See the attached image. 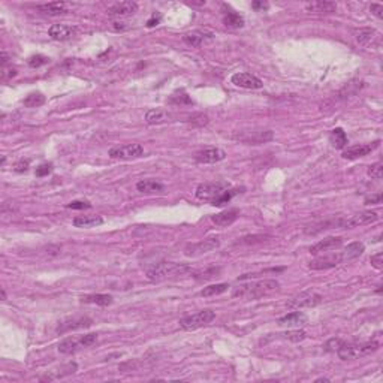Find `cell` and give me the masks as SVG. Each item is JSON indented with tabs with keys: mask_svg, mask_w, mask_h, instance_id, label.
<instances>
[{
	"mask_svg": "<svg viewBox=\"0 0 383 383\" xmlns=\"http://www.w3.org/2000/svg\"><path fill=\"white\" fill-rule=\"evenodd\" d=\"M241 190L244 189H234L226 181L202 183L196 187V198L214 207H222L228 204L235 195L241 193Z\"/></svg>",
	"mask_w": 383,
	"mask_h": 383,
	"instance_id": "6da1fadb",
	"label": "cell"
},
{
	"mask_svg": "<svg viewBox=\"0 0 383 383\" xmlns=\"http://www.w3.org/2000/svg\"><path fill=\"white\" fill-rule=\"evenodd\" d=\"M280 287L277 280H259L251 283L238 285L232 289V298H244V299H256L264 295H268Z\"/></svg>",
	"mask_w": 383,
	"mask_h": 383,
	"instance_id": "7a4b0ae2",
	"label": "cell"
},
{
	"mask_svg": "<svg viewBox=\"0 0 383 383\" xmlns=\"http://www.w3.org/2000/svg\"><path fill=\"white\" fill-rule=\"evenodd\" d=\"M190 268L184 264H175V262H159L147 270V277L153 282H160L165 279L184 276L189 273Z\"/></svg>",
	"mask_w": 383,
	"mask_h": 383,
	"instance_id": "3957f363",
	"label": "cell"
},
{
	"mask_svg": "<svg viewBox=\"0 0 383 383\" xmlns=\"http://www.w3.org/2000/svg\"><path fill=\"white\" fill-rule=\"evenodd\" d=\"M379 349L377 341H365V343H343V346L335 352L340 359L347 361V359H356L367 356Z\"/></svg>",
	"mask_w": 383,
	"mask_h": 383,
	"instance_id": "277c9868",
	"label": "cell"
},
{
	"mask_svg": "<svg viewBox=\"0 0 383 383\" xmlns=\"http://www.w3.org/2000/svg\"><path fill=\"white\" fill-rule=\"evenodd\" d=\"M214 319H216V313L213 310H201L198 313H193L190 316L183 317L178 324H180L181 330L193 331V330H198L201 327H205V325L211 324Z\"/></svg>",
	"mask_w": 383,
	"mask_h": 383,
	"instance_id": "5b68a950",
	"label": "cell"
},
{
	"mask_svg": "<svg viewBox=\"0 0 383 383\" xmlns=\"http://www.w3.org/2000/svg\"><path fill=\"white\" fill-rule=\"evenodd\" d=\"M379 219L377 213L374 211H364L359 214H355L352 217H346V219H338L334 220L335 228H344V229H350L355 226H364V225H370L373 222H376Z\"/></svg>",
	"mask_w": 383,
	"mask_h": 383,
	"instance_id": "8992f818",
	"label": "cell"
},
{
	"mask_svg": "<svg viewBox=\"0 0 383 383\" xmlns=\"http://www.w3.org/2000/svg\"><path fill=\"white\" fill-rule=\"evenodd\" d=\"M322 295L313 292V290H307V292H302L296 296H293L289 302H287V307L289 308H295V310H299V308H310V307H316L317 304L322 302Z\"/></svg>",
	"mask_w": 383,
	"mask_h": 383,
	"instance_id": "52a82bcc",
	"label": "cell"
},
{
	"mask_svg": "<svg viewBox=\"0 0 383 383\" xmlns=\"http://www.w3.org/2000/svg\"><path fill=\"white\" fill-rule=\"evenodd\" d=\"M109 157L111 159H118V160H131L141 157L144 154V148L141 144H126V145H118L109 150Z\"/></svg>",
	"mask_w": 383,
	"mask_h": 383,
	"instance_id": "ba28073f",
	"label": "cell"
},
{
	"mask_svg": "<svg viewBox=\"0 0 383 383\" xmlns=\"http://www.w3.org/2000/svg\"><path fill=\"white\" fill-rule=\"evenodd\" d=\"M220 247V239L217 237H213V238H207L199 241V242H195V244H189L186 245L184 248V254L189 256V258H196V256H201L204 253H208L211 250H216Z\"/></svg>",
	"mask_w": 383,
	"mask_h": 383,
	"instance_id": "9c48e42d",
	"label": "cell"
},
{
	"mask_svg": "<svg viewBox=\"0 0 383 383\" xmlns=\"http://www.w3.org/2000/svg\"><path fill=\"white\" fill-rule=\"evenodd\" d=\"M93 324V321L87 316H77V317H69L65 319L58 324V327L55 328L57 334H65L69 331H77V330H86L90 328Z\"/></svg>",
	"mask_w": 383,
	"mask_h": 383,
	"instance_id": "30bf717a",
	"label": "cell"
},
{
	"mask_svg": "<svg viewBox=\"0 0 383 383\" xmlns=\"http://www.w3.org/2000/svg\"><path fill=\"white\" fill-rule=\"evenodd\" d=\"M231 83L237 87L241 89H248V90H256V89H262L264 83L262 80H259L258 77L247 74V72H237L231 77Z\"/></svg>",
	"mask_w": 383,
	"mask_h": 383,
	"instance_id": "8fae6325",
	"label": "cell"
},
{
	"mask_svg": "<svg viewBox=\"0 0 383 383\" xmlns=\"http://www.w3.org/2000/svg\"><path fill=\"white\" fill-rule=\"evenodd\" d=\"M380 141H376L373 144H358V145H352V147H347L343 150V159H347V160H355V159H359V157H364L370 153H373L377 147H379Z\"/></svg>",
	"mask_w": 383,
	"mask_h": 383,
	"instance_id": "7c38bea8",
	"label": "cell"
},
{
	"mask_svg": "<svg viewBox=\"0 0 383 383\" xmlns=\"http://www.w3.org/2000/svg\"><path fill=\"white\" fill-rule=\"evenodd\" d=\"M355 39L362 47H377L380 44V35L374 29H359L355 32Z\"/></svg>",
	"mask_w": 383,
	"mask_h": 383,
	"instance_id": "4fadbf2b",
	"label": "cell"
},
{
	"mask_svg": "<svg viewBox=\"0 0 383 383\" xmlns=\"http://www.w3.org/2000/svg\"><path fill=\"white\" fill-rule=\"evenodd\" d=\"M226 157V153L222 150V148H205V150H201L195 154V160L198 163H217L220 160H223Z\"/></svg>",
	"mask_w": 383,
	"mask_h": 383,
	"instance_id": "5bb4252c",
	"label": "cell"
},
{
	"mask_svg": "<svg viewBox=\"0 0 383 383\" xmlns=\"http://www.w3.org/2000/svg\"><path fill=\"white\" fill-rule=\"evenodd\" d=\"M343 245V238L341 237H328V238L321 239L319 242L313 244L310 247V253L311 254H319L324 251H331V250H337Z\"/></svg>",
	"mask_w": 383,
	"mask_h": 383,
	"instance_id": "9a60e30c",
	"label": "cell"
},
{
	"mask_svg": "<svg viewBox=\"0 0 383 383\" xmlns=\"http://www.w3.org/2000/svg\"><path fill=\"white\" fill-rule=\"evenodd\" d=\"M338 264H341V258H340V253H335V254L319 256V258L313 259L308 264V268L310 270H330V268L337 267Z\"/></svg>",
	"mask_w": 383,
	"mask_h": 383,
	"instance_id": "2e32d148",
	"label": "cell"
},
{
	"mask_svg": "<svg viewBox=\"0 0 383 383\" xmlns=\"http://www.w3.org/2000/svg\"><path fill=\"white\" fill-rule=\"evenodd\" d=\"M273 132L271 131H264V132H244L235 135L234 140H238L241 143L245 144H262L273 140Z\"/></svg>",
	"mask_w": 383,
	"mask_h": 383,
	"instance_id": "e0dca14e",
	"label": "cell"
},
{
	"mask_svg": "<svg viewBox=\"0 0 383 383\" xmlns=\"http://www.w3.org/2000/svg\"><path fill=\"white\" fill-rule=\"evenodd\" d=\"M138 11V3L135 2H120L112 5L108 9V15L109 17H131Z\"/></svg>",
	"mask_w": 383,
	"mask_h": 383,
	"instance_id": "ac0fdd59",
	"label": "cell"
},
{
	"mask_svg": "<svg viewBox=\"0 0 383 383\" xmlns=\"http://www.w3.org/2000/svg\"><path fill=\"white\" fill-rule=\"evenodd\" d=\"M77 30L71 26H66V24H52L49 29H48V35L51 39L54 41H68V39H72L75 36Z\"/></svg>",
	"mask_w": 383,
	"mask_h": 383,
	"instance_id": "d6986e66",
	"label": "cell"
},
{
	"mask_svg": "<svg viewBox=\"0 0 383 383\" xmlns=\"http://www.w3.org/2000/svg\"><path fill=\"white\" fill-rule=\"evenodd\" d=\"M213 39H214V33L207 32V30H193V32H189L183 36V41L187 45H191V47H199L204 42L213 41Z\"/></svg>",
	"mask_w": 383,
	"mask_h": 383,
	"instance_id": "ffe728a7",
	"label": "cell"
},
{
	"mask_svg": "<svg viewBox=\"0 0 383 383\" xmlns=\"http://www.w3.org/2000/svg\"><path fill=\"white\" fill-rule=\"evenodd\" d=\"M365 250V245L359 241H355V242H350L344 247L343 251H340V258H341V262H349V261H353L356 258H359Z\"/></svg>",
	"mask_w": 383,
	"mask_h": 383,
	"instance_id": "44dd1931",
	"label": "cell"
},
{
	"mask_svg": "<svg viewBox=\"0 0 383 383\" xmlns=\"http://www.w3.org/2000/svg\"><path fill=\"white\" fill-rule=\"evenodd\" d=\"M239 217V210L237 208H232V210H226V211H222L219 214H214L211 217L213 223H216L217 226H231L237 219Z\"/></svg>",
	"mask_w": 383,
	"mask_h": 383,
	"instance_id": "7402d4cb",
	"label": "cell"
},
{
	"mask_svg": "<svg viewBox=\"0 0 383 383\" xmlns=\"http://www.w3.org/2000/svg\"><path fill=\"white\" fill-rule=\"evenodd\" d=\"M38 11L49 15V17H58L68 12V3L65 2H51V3H45V5H39Z\"/></svg>",
	"mask_w": 383,
	"mask_h": 383,
	"instance_id": "603a6c76",
	"label": "cell"
},
{
	"mask_svg": "<svg viewBox=\"0 0 383 383\" xmlns=\"http://www.w3.org/2000/svg\"><path fill=\"white\" fill-rule=\"evenodd\" d=\"M171 118H172V115L168 111H165V109H150L145 114V121L148 124H151V126L168 123Z\"/></svg>",
	"mask_w": 383,
	"mask_h": 383,
	"instance_id": "cb8c5ba5",
	"label": "cell"
},
{
	"mask_svg": "<svg viewBox=\"0 0 383 383\" xmlns=\"http://www.w3.org/2000/svg\"><path fill=\"white\" fill-rule=\"evenodd\" d=\"M307 324V316L301 311H293L279 319V325L282 327H302Z\"/></svg>",
	"mask_w": 383,
	"mask_h": 383,
	"instance_id": "d4e9b609",
	"label": "cell"
},
{
	"mask_svg": "<svg viewBox=\"0 0 383 383\" xmlns=\"http://www.w3.org/2000/svg\"><path fill=\"white\" fill-rule=\"evenodd\" d=\"M305 9L308 12H335L337 3L328 2V0H316V2H308L305 5Z\"/></svg>",
	"mask_w": 383,
	"mask_h": 383,
	"instance_id": "484cf974",
	"label": "cell"
},
{
	"mask_svg": "<svg viewBox=\"0 0 383 383\" xmlns=\"http://www.w3.org/2000/svg\"><path fill=\"white\" fill-rule=\"evenodd\" d=\"M72 223L75 228H95L103 223V219L100 216H78Z\"/></svg>",
	"mask_w": 383,
	"mask_h": 383,
	"instance_id": "4316f807",
	"label": "cell"
},
{
	"mask_svg": "<svg viewBox=\"0 0 383 383\" xmlns=\"http://www.w3.org/2000/svg\"><path fill=\"white\" fill-rule=\"evenodd\" d=\"M223 24L228 29H241L244 26V18L242 15H239L238 12L232 11L228 6V12H225V17H223Z\"/></svg>",
	"mask_w": 383,
	"mask_h": 383,
	"instance_id": "83f0119b",
	"label": "cell"
},
{
	"mask_svg": "<svg viewBox=\"0 0 383 383\" xmlns=\"http://www.w3.org/2000/svg\"><path fill=\"white\" fill-rule=\"evenodd\" d=\"M137 189L141 193H145V195H151V193H157V191H163V184H160L159 181L156 180H141L138 184H137Z\"/></svg>",
	"mask_w": 383,
	"mask_h": 383,
	"instance_id": "f1b7e54d",
	"label": "cell"
},
{
	"mask_svg": "<svg viewBox=\"0 0 383 383\" xmlns=\"http://www.w3.org/2000/svg\"><path fill=\"white\" fill-rule=\"evenodd\" d=\"M81 301L87 302V304H97V305L106 307V305L112 304V296L111 295H103V293H93V295L83 296Z\"/></svg>",
	"mask_w": 383,
	"mask_h": 383,
	"instance_id": "f546056e",
	"label": "cell"
},
{
	"mask_svg": "<svg viewBox=\"0 0 383 383\" xmlns=\"http://www.w3.org/2000/svg\"><path fill=\"white\" fill-rule=\"evenodd\" d=\"M330 140H331V144L334 145L335 148H338V150L346 148V145L349 144V141H347V135H346V132H344L341 127H335L334 131H331Z\"/></svg>",
	"mask_w": 383,
	"mask_h": 383,
	"instance_id": "4dcf8cb0",
	"label": "cell"
},
{
	"mask_svg": "<svg viewBox=\"0 0 383 383\" xmlns=\"http://www.w3.org/2000/svg\"><path fill=\"white\" fill-rule=\"evenodd\" d=\"M80 347H81L80 338H66L58 344V352L69 355V353H75Z\"/></svg>",
	"mask_w": 383,
	"mask_h": 383,
	"instance_id": "1f68e13d",
	"label": "cell"
},
{
	"mask_svg": "<svg viewBox=\"0 0 383 383\" xmlns=\"http://www.w3.org/2000/svg\"><path fill=\"white\" fill-rule=\"evenodd\" d=\"M23 103L27 108H38V106H42L45 103V96L39 93V92H33V93H29L24 97Z\"/></svg>",
	"mask_w": 383,
	"mask_h": 383,
	"instance_id": "d6a6232c",
	"label": "cell"
},
{
	"mask_svg": "<svg viewBox=\"0 0 383 383\" xmlns=\"http://www.w3.org/2000/svg\"><path fill=\"white\" fill-rule=\"evenodd\" d=\"M229 289L228 283H217V285H210V286L204 287L201 290V296H216V295H222Z\"/></svg>",
	"mask_w": 383,
	"mask_h": 383,
	"instance_id": "836d02e7",
	"label": "cell"
},
{
	"mask_svg": "<svg viewBox=\"0 0 383 383\" xmlns=\"http://www.w3.org/2000/svg\"><path fill=\"white\" fill-rule=\"evenodd\" d=\"M220 273V268H208V270H204V271H191V277H195L196 280H208V279H213L216 277L217 274Z\"/></svg>",
	"mask_w": 383,
	"mask_h": 383,
	"instance_id": "e575fe53",
	"label": "cell"
},
{
	"mask_svg": "<svg viewBox=\"0 0 383 383\" xmlns=\"http://www.w3.org/2000/svg\"><path fill=\"white\" fill-rule=\"evenodd\" d=\"M208 121H210L208 115H205L202 112H196V114H193V115L189 117V123H190L191 126H195V127H204V126L208 124Z\"/></svg>",
	"mask_w": 383,
	"mask_h": 383,
	"instance_id": "d590c367",
	"label": "cell"
},
{
	"mask_svg": "<svg viewBox=\"0 0 383 383\" xmlns=\"http://www.w3.org/2000/svg\"><path fill=\"white\" fill-rule=\"evenodd\" d=\"M27 63H29L30 68H41V66L49 63V58H48L47 55H44V54H35V55H32L27 60Z\"/></svg>",
	"mask_w": 383,
	"mask_h": 383,
	"instance_id": "8d00e7d4",
	"label": "cell"
},
{
	"mask_svg": "<svg viewBox=\"0 0 383 383\" xmlns=\"http://www.w3.org/2000/svg\"><path fill=\"white\" fill-rule=\"evenodd\" d=\"M171 103H175V105H191L193 100L189 97V95H186L181 90V92H177V93H174V95L171 96Z\"/></svg>",
	"mask_w": 383,
	"mask_h": 383,
	"instance_id": "74e56055",
	"label": "cell"
},
{
	"mask_svg": "<svg viewBox=\"0 0 383 383\" xmlns=\"http://www.w3.org/2000/svg\"><path fill=\"white\" fill-rule=\"evenodd\" d=\"M283 338H286L289 341H293V343H298V341H302L307 334L301 330H295V331H287V333H283Z\"/></svg>",
	"mask_w": 383,
	"mask_h": 383,
	"instance_id": "f35d334b",
	"label": "cell"
},
{
	"mask_svg": "<svg viewBox=\"0 0 383 383\" xmlns=\"http://www.w3.org/2000/svg\"><path fill=\"white\" fill-rule=\"evenodd\" d=\"M368 175L374 180H380L383 177V163L382 162H377L374 165H371L368 168Z\"/></svg>",
	"mask_w": 383,
	"mask_h": 383,
	"instance_id": "ab89813d",
	"label": "cell"
},
{
	"mask_svg": "<svg viewBox=\"0 0 383 383\" xmlns=\"http://www.w3.org/2000/svg\"><path fill=\"white\" fill-rule=\"evenodd\" d=\"M343 340L341 338H331V340H328L325 344H324V350L325 352H337L341 346H343Z\"/></svg>",
	"mask_w": 383,
	"mask_h": 383,
	"instance_id": "60d3db41",
	"label": "cell"
},
{
	"mask_svg": "<svg viewBox=\"0 0 383 383\" xmlns=\"http://www.w3.org/2000/svg\"><path fill=\"white\" fill-rule=\"evenodd\" d=\"M77 368H78V365H77L75 362H71V364H68L66 367H63V368L60 370V373L55 376V379L65 377V376H69V374H74V373L77 371Z\"/></svg>",
	"mask_w": 383,
	"mask_h": 383,
	"instance_id": "b9f144b4",
	"label": "cell"
},
{
	"mask_svg": "<svg viewBox=\"0 0 383 383\" xmlns=\"http://www.w3.org/2000/svg\"><path fill=\"white\" fill-rule=\"evenodd\" d=\"M96 341H97V334H87L83 335L80 338V343H81V347H90L93 346Z\"/></svg>",
	"mask_w": 383,
	"mask_h": 383,
	"instance_id": "7bdbcfd3",
	"label": "cell"
},
{
	"mask_svg": "<svg viewBox=\"0 0 383 383\" xmlns=\"http://www.w3.org/2000/svg\"><path fill=\"white\" fill-rule=\"evenodd\" d=\"M92 204L89 201H72L68 204V208H72V210H84V208H90Z\"/></svg>",
	"mask_w": 383,
	"mask_h": 383,
	"instance_id": "ee69618b",
	"label": "cell"
},
{
	"mask_svg": "<svg viewBox=\"0 0 383 383\" xmlns=\"http://www.w3.org/2000/svg\"><path fill=\"white\" fill-rule=\"evenodd\" d=\"M52 171V163H42L36 168V177H45Z\"/></svg>",
	"mask_w": 383,
	"mask_h": 383,
	"instance_id": "f6af8a7d",
	"label": "cell"
},
{
	"mask_svg": "<svg viewBox=\"0 0 383 383\" xmlns=\"http://www.w3.org/2000/svg\"><path fill=\"white\" fill-rule=\"evenodd\" d=\"M17 69L15 68H8V66H5V68H2V78L3 80H11V78H14V77H17Z\"/></svg>",
	"mask_w": 383,
	"mask_h": 383,
	"instance_id": "bcb514c9",
	"label": "cell"
},
{
	"mask_svg": "<svg viewBox=\"0 0 383 383\" xmlns=\"http://www.w3.org/2000/svg\"><path fill=\"white\" fill-rule=\"evenodd\" d=\"M371 265H373V268H376V270H382L383 268V253L382 251H379L377 254L371 256Z\"/></svg>",
	"mask_w": 383,
	"mask_h": 383,
	"instance_id": "7dc6e473",
	"label": "cell"
},
{
	"mask_svg": "<svg viewBox=\"0 0 383 383\" xmlns=\"http://www.w3.org/2000/svg\"><path fill=\"white\" fill-rule=\"evenodd\" d=\"M160 21H162V14H160V12H154V14L150 17V20L147 21V27H154V26H157Z\"/></svg>",
	"mask_w": 383,
	"mask_h": 383,
	"instance_id": "c3c4849f",
	"label": "cell"
},
{
	"mask_svg": "<svg viewBox=\"0 0 383 383\" xmlns=\"http://www.w3.org/2000/svg\"><path fill=\"white\" fill-rule=\"evenodd\" d=\"M29 169V160H20L14 165L15 172H26Z\"/></svg>",
	"mask_w": 383,
	"mask_h": 383,
	"instance_id": "681fc988",
	"label": "cell"
},
{
	"mask_svg": "<svg viewBox=\"0 0 383 383\" xmlns=\"http://www.w3.org/2000/svg\"><path fill=\"white\" fill-rule=\"evenodd\" d=\"M370 11H371L377 18H383V6L380 3H371Z\"/></svg>",
	"mask_w": 383,
	"mask_h": 383,
	"instance_id": "f907efd6",
	"label": "cell"
},
{
	"mask_svg": "<svg viewBox=\"0 0 383 383\" xmlns=\"http://www.w3.org/2000/svg\"><path fill=\"white\" fill-rule=\"evenodd\" d=\"M268 238L267 235H253V237H244V238H241V241H238L239 244H253V242H256L254 239H264Z\"/></svg>",
	"mask_w": 383,
	"mask_h": 383,
	"instance_id": "816d5d0a",
	"label": "cell"
},
{
	"mask_svg": "<svg viewBox=\"0 0 383 383\" xmlns=\"http://www.w3.org/2000/svg\"><path fill=\"white\" fill-rule=\"evenodd\" d=\"M251 8L254 11H267L270 8V3L268 2H253L251 3Z\"/></svg>",
	"mask_w": 383,
	"mask_h": 383,
	"instance_id": "f5cc1de1",
	"label": "cell"
},
{
	"mask_svg": "<svg viewBox=\"0 0 383 383\" xmlns=\"http://www.w3.org/2000/svg\"><path fill=\"white\" fill-rule=\"evenodd\" d=\"M380 201H382V193L379 191L377 195H374V196H371V198H367V199H365V204H380Z\"/></svg>",
	"mask_w": 383,
	"mask_h": 383,
	"instance_id": "db71d44e",
	"label": "cell"
},
{
	"mask_svg": "<svg viewBox=\"0 0 383 383\" xmlns=\"http://www.w3.org/2000/svg\"><path fill=\"white\" fill-rule=\"evenodd\" d=\"M8 61H9V57L6 54V51H2V68L8 66Z\"/></svg>",
	"mask_w": 383,
	"mask_h": 383,
	"instance_id": "11a10c76",
	"label": "cell"
},
{
	"mask_svg": "<svg viewBox=\"0 0 383 383\" xmlns=\"http://www.w3.org/2000/svg\"><path fill=\"white\" fill-rule=\"evenodd\" d=\"M2 299H3V301L6 299V292H5V289H2Z\"/></svg>",
	"mask_w": 383,
	"mask_h": 383,
	"instance_id": "9f6ffc18",
	"label": "cell"
},
{
	"mask_svg": "<svg viewBox=\"0 0 383 383\" xmlns=\"http://www.w3.org/2000/svg\"><path fill=\"white\" fill-rule=\"evenodd\" d=\"M316 382H330V379H325V377H321V379H317Z\"/></svg>",
	"mask_w": 383,
	"mask_h": 383,
	"instance_id": "6f0895ef",
	"label": "cell"
}]
</instances>
